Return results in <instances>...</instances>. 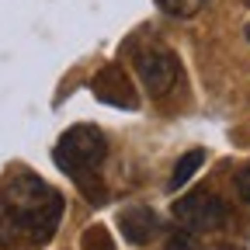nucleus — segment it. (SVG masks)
Instances as JSON below:
<instances>
[{"label":"nucleus","mask_w":250,"mask_h":250,"mask_svg":"<svg viewBox=\"0 0 250 250\" xmlns=\"http://www.w3.org/2000/svg\"><path fill=\"white\" fill-rule=\"evenodd\" d=\"M59 215L62 198L39 177L4 184L0 188V247H11L21 233L31 243H45L59 226Z\"/></svg>","instance_id":"nucleus-1"},{"label":"nucleus","mask_w":250,"mask_h":250,"mask_svg":"<svg viewBox=\"0 0 250 250\" xmlns=\"http://www.w3.org/2000/svg\"><path fill=\"white\" fill-rule=\"evenodd\" d=\"M104 153H108V143H104L101 129H94V125H73L56 143V167L62 174H70L73 181L87 184L90 174L104 164Z\"/></svg>","instance_id":"nucleus-2"},{"label":"nucleus","mask_w":250,"mask_h":250,"mask_svg":"<svg viewBox=\"0 0 250 250\" xmlns=\"http://www.w3.org/2000/svg\"><path fill=\"white\" fill-rule=\"evenodd\" d=\"M174 219L188 233H215L226 226V202L215 191H191L174 205Z\"/></svg>","instance_id":"nucleus-3"},{"label":"nucleus","mask_w":250,"mask_h":250,"mask_svg":"<svg viewBox=\"0 0 250 250\" xmlns=\"http://www.w3.org/2000/svg\"><path fill=\"white\" fill-rule=\"evenodd\" d=\"M177 70H181V62H177V56L170 49L149 45V49L136 52V73H139L149 98H164V94L174 87V80H177Z\"/></svg>","instance_id":"nucleus-4"},{"label":"nucleus","mask_w":250,"mask_h":250,"mask_svg":"<svg viewBox=\"0 0 250 250\" xmlns=\"http://www.w3.org/2000/svg\"><path fill=\"white\" fill-rule=\"evenodd\" d=\"M118 226H122V236L136 243V247H146L156 233H160V215L146 205H132L118 215Z\"/></svg>","instance_id":"nucleus-5"},{"label":"nucleus","mask_w":250,"mask_h":250,"mask_svg":"<svg viewBox=\"0 0 250 250\" xmlns=\"http://www.w3.org/2000/svg\"><path fill=\"white\" fill-rule=\"evenodd\" d=\"M94 94H98L101 101L115 104V108H136V104H139V101H136L132 83L125 80V73H122V70H115V66L101 70V77L94 80Z\"/></svg>","instance_id":"nucleus-6"},{"label":"nucleus","mask_w":250,"mask_h":250,"mask_svg":"<svg viewBox=\"0 0 250 250\" xmlns=\"http://www.w3.org/2000/svg\"><path fill=\"white\" fill-rule=\"evenodd\" d=\"M202 164H205V149H188V153L181 156V160H177L174 174H170V188H174V191L191 181V177L198 174V167H202Z\"/></svg>","instance_id":"nucleus-7"},{"label":"nucleus","mask_w":250,"mask_h":250,"mask_svg":"<svg viewBox=\"0 0 250 250\" xmlns=\"http://www.w3.org/2000/svg\"><path fill=\"white\" fill-rule=\"evenodd\" d=\"M208 0H160V7L170 14V18H195Z\"/></svg>","instance_id":"nucleus-8"},{"label":"nucleus","mask_w":250,"mask_h":250,"mask_svg":"<svg viewBox=\"0 0 250 250\" xmlns=\"http://www.w3.org/2000/svg\"><path fill=\"white\" fill-rule=\"evenodd\" d=\"M83 250H111V240H108V233H104L101 226L87 229V233H83Z\"/></svg>","instance_id":"nucleus-9"},{"label":"nucleus","mask_w":250,"mask_h":250,"mask_svg":"<svg viewBox=\"0 0 250 250\" xmlns=\"http://www.w3.org/2000/svg\"><path fill=\"white\" fill-rule=\"evenodd\" d=\"M236 191H240V198L250 205V167H243V170L236 174Z\"/></svg>","instance_id":"nucleus-10"},{"label":"nucleus","mask_w":250,"mask_h":250,"mask_svg":"<svg viewBox=\"0 0 250 250\" xmlns=\"http://www.w3.org/2000/svg\"><path fill=\"white\" fill-rule=\"evenodd\" d=\"M247 42H250V24H247Z\"/></svg>","instance_id":"nucleus-11"}]
</instances>
